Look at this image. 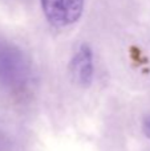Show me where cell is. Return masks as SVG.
I'll use <instances>...</instances> for the list:
<instances>
[{"label": "cell", "mask_w": 150, "mask_h": 151, "mask_svg": "<svg viewBox=\"0 0 150 151\" xmlns=\"http://www.w3.org/2000/svg\"><path fill=\"white\" fill-rule=\"evenodd\" d=\"M71 76L79 85L89 86L94 74V65H93V53L89 45L82 44L76 50L71 60L69 65Z\"/></svg>", "instance_id": "obj_3"}, {"label": "cell", "mask_w": 150, "mask_h": 151, "mask_svg": "<svg viewBox=\"0 0 150 151\" xmlns=\"http://www.w3.org/2000/svg\"><path fill=\"white\" fill-rule=\"evenodd\" d=\"M47 20L57 28L74 24L82 15L84 0H40Z\"/></svg>", "instance_id": "obj_2"}, {"label": "cell", "mask_w": 150, "mask_h": 151, "mask_svg": "<svg viewBox=\"0 0 150 151\" xmlns=\"http://www.w3.org/2000/svg\"><path fill=\"white\" fill-rule=\"evenodd\" d=\"M28 77L21 52L16 47L0 41V82L11 89H20Z\"/></svg>", "instance_id": "obj_1"}, {"label": "cell", "mask_w": 150, "mask_h": 151, "mask_svg": "<svg viewBox=\"0 0 150 151\" xmlns=\"http://www.w3.org/2000/svg\"><path fill=\"white\" fill-rule=\"evenodd\" d=\"M144 133L150 139V115L146 117V119L144 121Z\"/></svg>", "instance_id": "obj_4"}]
</instances>
